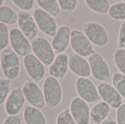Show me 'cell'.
<instances>
[{
    "mask_svg": "<svg viewBox=\"0 0 125 124\" xmlns=\"http://www.w3.org/2000/svg\"><path fill=\"white\" fill-rule=\"evenodd\" d=\"M0 68L4 77L10 81L19 78L21 74L20 58L11 48H7L0 54Z\"/></svg>",
    "mask_w": 125,
    "mask_h": 124,
    "instance_id": "1",
    "label": "cell"
},
{
    "mask_svg": "<svg viewBox=\"0 0 125 124\" xmlns=\"http://www.w3.org/2000/svg\"><path fill=\"white\" fill-rule=\"evenodd\" d=\"M42 91L44 94L45 103L48 108L57 107L62 100V89L60 81L55 78L49 76L43 81Z\"/></svg>",
    "mask_w": 125,
    "mask_h": 124,
    "instance_id": "2",
    "label": "cell"
},
{
    "mask_svg": "<svg viewBox=\"0 0 125 124\" xmlns=\"http://www.w3.org/2000/svg\"><path fill=\"white\" fill-rule=\"evenodd\" d=\"M82 32L94 46L104 48L108 45L109 36L106 29L98 21H90L82 24Z\"/></svg>",
    "mask_w": 125,
    "mask_h": 124,
    "instance_id": "3",
    "label": "cell"
},
{
    "mask_svg": "<svg viewBox=\"0 0 125 124\" xmlns=\"http://www.w3.org/2000/svg\"><path fill=\"white\" fill-rule=\"evenodd\" d=\"M32 52L37 59H39L44 65H51L55 60L56 53L54 52L51 42L44 36H37L31 41Z\"/></svg>",
    "mask_w": 125,
    "mask_h": 124,
    "instance_id": "4",
    "label": "cell"
},
{
    "mask_svg": "<svg viewBox=\"0 0 125 124\" xmlns=\"http://www.w3.org/2000/svg\"><path fill=\"white\" fill-rule=\"evenodd\" d=\"M70 47L74 53L84 58H89L95 52L94 46L92 42L89 40L83 32L78 29H73L71 32Z\"/></svg>",
    "mask_w": 125,
    "mask_h": 124,
    "instance_id": "5",
    "label": "cell"
},
{
    "mask_svg": "<svg viewBox=\"0 0 125 124\" xmlns=\"http://www.w3.org/2000/svg\"><path fill=\"white\" fill-rule=\"evenodd\" d=\"M76 92L79 98L88 103H96L100 102L98 89L89 78H78L75 82Z\"/></svg>",
    "mask_w": 125,
    "mask_h": 124,
    "instance_id": "6",
    "label": "cell"
},
{
    "mask_svg": "<svg viewBox=\"0 0 125 124\" xmlns=\"http://www.w3.org/2000/svg\"><path fill=\"white\" fill-rule=\"evenodd\" d=\"M92 76L96 80L101 82H106L110 78V66L106 60L98 52H94L88 58Z\"/></svg>",
    "mask_w": 125,
    "mask_h": 124,
    "instance_id": "7",
    "label": "cell"
},
{
    "mask_svg": "<svg viewBox=\"0 0 125 124\" xmlns=\"http://www.w3.org/2000/svg\"><path fill=\"white\" fill-rule=\"evenodd\" d=\"M21 90L23 92L26 102L31 106L38 109H42L46 106L43 91L37 82L29 78L23 83Z\"/></svg>",
    "mask_w": 125,
    "mask_h": 124,
    "instance_id": "8",
    "label": "cell"
},
{
    "mask_svg": "<svg viewBox=\"0 0 125 124\" xmlns=\"http://www.w3.org/2000/svg\"><path fill=\"white\" fill-rule=\"evenodd\" d=\"M10 48L18 56L25 57L32 52L31 41L26 37L18 27H13L10 33Z\"/></svg>",
    "mask_w": 125,
    "mask_h": 124,
    "instance_id": "9",
    "label": "cell"
},
{
    "mask_svg": "<svg viewBox=\"0 0 125 124\" xmlns=\"http://www.w3.org/2000/svg\"><path fill=\"white\" fill-rule=\"evenodd\" d=\"M33 17L36 21V23L39 31L42 32L44 35L52 37L56 34L59 26L54 17L48 14L47 12L42 10L39 8H37L34 10Z\"/></svg>",
    "mask_w": 125,
    "mask_h": 124,
    "instance_id": "10",
    "label": "cell"
},
{
    "mask_svg": "<svg viewBox=\"0 0 125 124\" xmlns=\"http://www.w3.org/2000/svg\"><path fill=\"white\" fill-rule=\"evenodd\" d=\"M23 67L30 79L35 82H40L46 75V68L44 63L37 59L33 53L23 57L22 59Z\"/></svg>",
    "mask_w": 125,
    "mask_h": 124,
    "instance_id": "11",
    "label": "cell"
},
{
    "mask_svg": "<svg viewBox=\"0 0 125 124\" xmlns=\"http://www.w3.org/2000/svg\"><path fill=\"white\" fill-rule=\"evenodd\" d=\"M69 111L77 124L91 123V108L89 103L78 96L71 100L69 103Z\"/></svg>",
    "mask_w": 125,
    "mask_h": 124,
    "instance_id": "12",
    "label": "cell"
},
{
    "mask_svg": "<svg viewBox=\"0 0 125 124\" xmlns=\"http://www.w3.org/2000/svg\"><path fill=\"white\" fill-rule=\"evenodd\" d=\"M97 89L101 101L107 103L110 108L117 110L123 103V98L112 84L108 82H101L97 86Z\"/></svg>",
    "mask_w": 125,
    "mask_h": 124,
    "instance_id": "13",
    "label": "cell"
},
{
    "mask_svg": "<svg viewBox=\"0 0 125 124\" xmlns=\"http://www.w3.org/2000/svg\"><path fill=\"white\" fill-rule=\"evenodd\" d=\"M17 23H18V28L30 41H33L38 36L39 29L36 23L34 17L30 12L20 11L18 13Z\"/></svg>",
    "mask_w": 125,
    "mask_h": 124,
    "instance_id": "14",
    "label": "cell"
},
{
    "mask_svg": "<svg viewBox=\"0 0 125 124\" xmlns=\"http://www.w3.org/2000/svg\"><path fill=\"white\" fill-rule=\"evenodd\" d=\"M25 102V97L21 88L15 87L12 89L4 105L6 114L8 116L19 115V113L23 108Z\"/></svg>",
    "mask_w": 125,
    "mask_h": 124,
    "instance_id": "15",
    "label": "cell"
},
{
    "mask_svg": "<svg viewBox=\"0 0 125 124\" xmlns=\"http://www.w3.org/2000/svg\"><path fill=\"white\" fill-rule=\"evenodd\" d=\"M71 32L72 30L69 26L61 25L59 26L56 34L52 36L51 44L56 55L64 53V52L67 50L68 46L70 45Z\"/></svg>",
    "mask_w": 125,
    "mask_h": 124,
    "instance_id": "16",
    "label": "cell"
},
{
    "mask_svg": "<svg viewBox=\"0 0 125 124\" xmlns=\"http://www.w3.org/2000/svg\"><path fill=\"white\" fill-rule=\"evenodd\" d=\"M69 70L78 78H90L92 76L88 60L76 53L69 55Z\"/></svg>",
    "mask_w": 125,
    "mask_h": 124,
    "instance_id": "17",
    "label": "cell"
},
{
    "mask_svg": "<svg viewBox=\"0 0 125 124\" xmlns=\"http://www.w3.org/2000/svg\"><path fill=\"white\" fill-rule=\"evenodd\" d=\"M69 70V55L64 53L57 54L55 60L49 66V74L56 79H62Z\"/></svg>",
    "mask_w": 125,
    "mask_h": 124,
    "instance_id": "18",
    "label": "cell"
},
{
    "mask_svg": "<svg viewBox=\"0 0 125 124\" xmlns=\"http://www.w3.org/2000/svg\"><path fill=\"white\" fill-rule=\"evenodd\" d=\"M110 106L106 103L100 101L94 103L91 108V122L92 124H101L109 117Z\"/></svg>",
    "mask_w": 125,
    "mask_h": 124,
    "instance_id": "19",
    "label": "cell"
},
{
    "mask_svg": "<svg viewBox=\"0 0 125 124\" xmlns=\"http://www.w3.org/2000/svg\"><path fill=\"white\" fill-rule=\"evenodd\" d=\"M22 118L25 124H48L47 119L41 109L26 106L22 112Z\"/></svg>",
    "mask_w": 125,
    "mask_h": 124,
    "instance_id": "20",
    "label": "cell"
},
{
    "mask_svg": "<svg viewBox=\"0 0 125 124\" xmlns=\"http://www.w3.org/2000/svg\"><path fill=\"white\" fill-rule=\"evenodd\" d=\"M85 5L93 12L99 15H107L111 7L107 0H86Z\"/></svg>",
    "mask_w": 125,
    "mask_h": 124,
    "instance_id": "21",
    "label": "cell"
},
{
    "mask_svg": "<svg viewBox=\"0 0 125 124\" xmlns=\"http://www.w3.org/2000/svg\"><path fill=\"white\" fill-rule=\"evenodd\" d=\"M0 22L6 25H13L18 22V13L7 5L0 7Z\"/></svg>",
    "mask_w": 125,
    "mask_h": 124,
    "instance_id": "22",
    "label": "cell"
},
{
    "mask_svg": "<svg viewBox=\"0 0 125 124\" xmlns=\"http://www.w3.org/2000/svg\"><path fill=\"white\" fill-rule=\"evenodd\" d=\"M37 3L39 9L54 18L58 17L62 11L57 0H37Z\"/></svg>",
    "mask_w": 125,
    "mask_h": 124,
    "instance_id": "23",
    "label": "cell"
},
{
    "mask_svg": "<svg viewBox=\"0 0 125 124\" xmlns=\"http://www.w3.org/2000/svg\"><path fill=\"white\" fill-rule=\"evenodd\" d=\"M107 16L114 21H125V1H120L112 4Z\"/></svg>",
    "mask_w": 125,
    "mask_h": 124,
    "instance_id": "24",
    "label": "cell"
},
{
    "mask_svg": "<svg viewBox=\"0 0 125 124\" xmlns=\"http://www.w3.org/2000/svg\"><path fill=\"white\" fill-rule=\"evenodd\" d=\"M113 62L119 73L125 75V49H117L113 53Z\"/></svg>",
    "mask_w": 125,
    "mask_h": 124,
    "instance_id": "25",
    "label": "cell"
},
{
    "mask_svg": "<svg viewBox=\"0 0 125 124\" xmlns=\"http://www.w3.org/2000/svg\"><path fill=\"white\" fill-rule=\"evenodd\" d=\"M112 85L118 91L120 96L125 99V75L116 73L112 77Z\"/></svg>",
    "mask_w": 125,
    "mask_h": 124,
    "instance_id": "26",
    "label": "cell"
},
{
    "mask_svg": "<svg viewBox=\"0 0 125 124\" xmlns=\"http://www.w3.org/2000/svg\"><path fill=\"white\" fill-rule=\"evenodd\" d=\"M11 81L6 78H0V105L6 103L7 99L10 93Z\"/></svg>",
    "mask_w": 125,
    "mask_h": 124,
    "instance_id": "27",
    "label": "cell"
},
{
    "mask_svg": "<svg viewBox=\"0 0 125 124\" xmlns=\"http://www.w3.org/2000/svg\"><path fill=\"white\" fill-rule=\"evenodd\" d=\"M10 33L9 26L0 22V52H3L10 45Z\"/></svg>",
    "mask_w": 125,
    "mask_h": 124,
    "instance_id": "28",
    "label": "cell"
},
{
    "mask_svg": "<svg viewBox=\"0 0 125 124\" xmlns=\"http://www.w3.org/2000/svg\"><path fill=\"white\" fill-rule=\"evenodd\" d=\"M56 124H77L72 115L69 111V108L62 110L56 117Z\"/></svg>",
    "mask_w": 125,
    "mask_h": 124,
    "instance_id": "29",
    "label": "cell"
},
{
    "mask_svg": "<svg viewBox=\"0 0 125 124\" xmlns=\"http://www.w3.org/2000/svg\"><path fill=\"white\" fill-rule=\"evenodd\" d=\"M59 6L62 12L70 14L76 10L78 1L77 0H59Z\"/></svg>",
    "mask_w": 125,
    "mask_h": 124,
    "instance_id": "30",
    "label": "cell"
},
{
    "mask_svg": "<svg viewBox=\"0 0 125 124\" xmlns=\"http://www.w3.org/2000/svg\"><path fill=\"white\" fill-rule=\"evenodd\" d=\"M11 2L19 10H21V11H26V12H29V10H33L36 4L35 0H12Z\"/></svg>",
    "mask_w": 125,
    "mask_h": 124,
    "instance_id": "31",
    "label": "cell"
},
{
    "mask_svg": "<svg viewBox=\"0 0 125 124\" xmlns=\"http://www.w3.org/2000/svg\"><path fill=\"white\" fill-rule=\"evenodd\" d=\"M118 46L120 49H125V21H123L120 26L118 35Z\"/></svg>",
    "mask_w": 125,
    "mask_h": 124,
    "instance_id": "32",
    "label": "cell"
},
{
    "mask_svg": "<svg viewBox=\"0 0 125 124\" xmlns=\"http://www.w3.org/2000/svg\"><path fill=\"white\" fill-rule=\"evenodd\" d=\"M116 121L118 124H125V103L116 110Z\"/></svg>",
    "mask_w": 125,
    "mask_h": 124,
    "instance_id": "33",
    "label": "cell"
},
{
    "mask_svg": "<svg viewBox=\"0 0 125 124\" xmlns=\"http://www.w3.org/2000/svg\"><path fill=\"white\" fill-rule=\"evenodd\" d=\"M21 118L19 115L15 116H8L2 124H21Z\"/></svg>",
    "mask_w": 125,
    "mask_h": 124,
    "instance_id": "34",
    "label": "cell"
},
{
    "mask_svg": "<svg viewBox=\"0 0 125 124\" xmlns=\"http://www.w3.org/2000/svg\"><path fill=\"white\" fill-rule=\"evenodd\" d=\"M101 124H118V123H117L116 119H114L113 118H111V117H108L107 119H105L104 121H103Z\"/></svg>",
    "mask_w": 125,
    "mask_h": 124,
    "instance_id": "35",
    "label": "cell"
},
{
    "mask_svg": "<svg viewBox=\"0 0 125 124\" xmlns=\"http://www.w3.org/2000/svg\"><path fill=\"white\" fill-rule=\"evenodd\" d=\"M4 3H5L4 0H0V7H2V6L4 5Z\"/></svg>",
    "mask_w": 125,
    "mask_h": 124,
    "instance_id": "36",
    "label": "cell"
},
{
    "mask_svg": "<svg viewBox=\"0 0 125 124\" xmlns=\"http://www.w3.org/2000/svg\"></svg>",
    "mask_w": 125,
    "mask_h": 124,
    "instance_id": "37",
    "label": "cell"
}]
</instances>
